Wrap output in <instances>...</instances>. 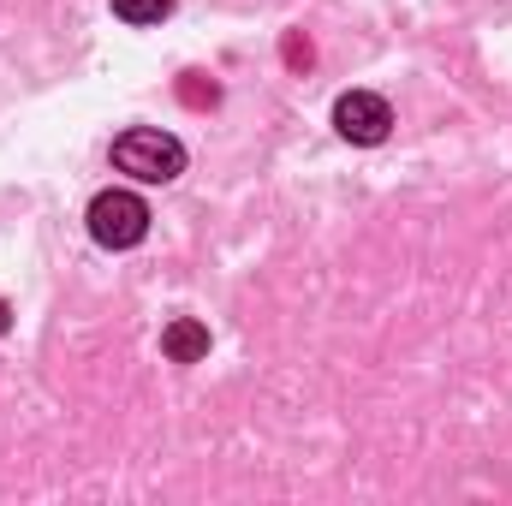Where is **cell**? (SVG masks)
I'll use <instances>...</instances> for the list:
<instances>
[{
    "instance_id": "4",
    "label": "cell",
    "mask_w": 512,
    "mask_h": 506,
    "mask_svg": "<svg viewBox=\"0 0 512 506\" xmlns=\"http://www.w3.org/2000/svg\"><path fill=\"white\" fill-rule=\"evenodd\" d=\"M161 352H167L173 364H197V358H209V328H203L197 316H173V322L161 328Z\"/></svg>"
},
{
    "instance_id": "2",
    "label": "cell",
    "mask_w": 512,
    "mask_h": 506,
    "mask_svg": "<svg viewBox=\"0 0 512 506\" xmlns=\"http://www.w3.org/2000/svg\"><path fill=\"white\" fill-rule=\"evenodd\" d=\"M149 233V209L137 191H102L90 203V239L108 245V251H131L137 239Z\"/></svg>"
},
{
    "instance_id": "5",
    "label": "cell",
    "mask_w": 512,
    "mask_h": 506,
    "mask_svg": "<svg viewBox=\"0 0 512 506\" xmlns=\"http://www.w3.org/2000/svg\"><path fill=\"white\" fill-rule=\"evenodd\" d=\"M114 12H120L126 24H161V18L173 12V0H114Z\"/></svg>"
},
{
    "instance_id": "3",
    "label": "cell",
    "mask_w": 512,
    "mask_h": 506,
    "mask_svg": "<svg viewBox=\"0 0 512 506\" xmlns=\"http://www.w3.org/2000/svg\"><path fill=\"white\" fill-rule=\"evenodd\" d=\"M334 126H340L346 143H382L387 126H393V108H387L382 96H370V90H346L334 102Z\"/></svg>"
},
{
    "instance_id": "6",
    "label": "cell",
    "mask_w": 512,
    "mask_h": 506,
    "mask_svg": "<svg viewBox=\"0 0 512 506\" xmlns=\"http://www.w3.org/2000/svg\"><path fill=\"white\" fill-rule=\"evenodd\" d=\"M6 316H12V310H6V298H0V334H6Z\"/></svg>"
},
{
    "instance_id": "1",
    "label": "cell",
    "mask_w": 512,
    "mask_h": 506,
    "mask_svg": "<svg viewBox=\"0 0 512 506\" xmlns=\"http://www.w3.org/2000/svg\"><path fill=\"white\" fill-rule=\"evenodd\" d=\"M114 167L131 173V179H143V185H167V179L185 173V143L167 137V131L137 126V131H126V137L114 143Z\"/></svg>"
}]
</instances>
